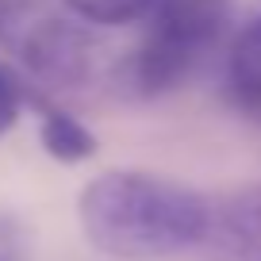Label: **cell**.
I'll use <instances>...</instances> for the list:
<instances>
[{
  "mask_svg": "<svg viewBox=\"0 0 261 261\" xmlns=\"http://www.w3.org/2000/svg\"><path fill=\"white\" fill-rule=\"evenodd\" d=\"M81 230L115 261H158L204 246L212 204L180 180L112 169L81 188Z\"/></svg>",
  "mask_w": 261,
  "mask_h": 261,
  "instance_id": "obj_1",
  "label": "cell"
},
{
  "mask_svg": "<svg viewBox=\"0 0 261 261\" xmlns=\"http://www.w3.org/2000/svg\"><path fill=\"white\" fill-rule=\"evenodd\" d=\"M234 0H154L146 31L119 65L123 92L154 100L185 85L227 39Z\"/></svg>",
  "mask_w": 261,
  "mask_h": 261,
  "instance_id": "obj_2",
  "label": "cell"
},
{
  "mask_svg": "<svg viewBox=\"0 0 261 261\" xmlns=\"http://www.w3.org/2000/svg\"><path fill=\"white\" fill-rule=\"evenodd\" d=\"M19 58L27 65V81L39 85L42 92L50 89H77L85 77L92 73V35L81 23L69 19H42V23L27 27L23 39L16 42Z\"/></svg>",
  "mask_w": 261,
  "mask_h": 261,
  "instance_id": "obj_3",
  "label": "cell"
},
{
  "mask_svg": "<svg viewBox=\"0 0 261 261\" xmlns=\"http://www.w3.org/2000/svg\"><path fill=\"white\" fill-rule=\"evenodd\" d=\"M204 250L215 261H253L261 257V185L242 188L223 204H212Z\"/></svg>",
  "mask_w": 261,
  "mask_h": 261,
  "instance_id": "obj_4",
  "label": "cell"
},
{
  "mask_svg": "<svg viewBox=\"0 0 261 261\" xmlns=\"http://www.w3.org/2000/svg\"><path fill=\"white\" fill-rule=\"evenodd\" d=\"M27 108L39 112V142L54 162L65 165H77V162H89L96 154V135L77 119L73 112H65L50 100V92H42L39 85L27 81Z\"/></svg>",
  "mask_w": 261,
  "mask_h": 261,
  "instance_id": "obj_5",
  "label": "cell"
},
{
  "mask_svg": "<svg viewBox=\"0 0 261 261\" xmlns=\"http://www.w3.org/2000/svg\"><path fill=\"white\" fill-rule=\"evenodd\" d=\"M227 92L242 112L261 115V16L250 19L227 50Z\"/></svg>",
  "mask_w": 261,
  "mask_h": 261,
  "instance_id": "obj_6",
  "label": "cell"
},
{
  "mask_svg": "<svg viewBox=\"0 0 261 261\" xmlns=\"http://www.w3.org/2000/svg\"><path fill=\"white\" fill-rule=\"evenodd\" d=\"M73 8L77 19L96 27H123L135 19H146V12L154 8V0H65Z\"/></svg>",
  "mask_w": 261,
  "mask_h": 261,
  "instance_id": "obj_7",
  "label": "cell"
},
{
  "mask_svg": "<svg viewBox=\"0 0 261 261\" xmlns=\"http://www.w3.org/2000/svg\"><path fill=\"white\" fill-rule=\"evenodd\" d=\"M23 104H27V77L12 73L8 65H0V135L12 130Z\"/></svg>",
  "mask_w": 261,
  "mask_h": 261,
  "instance_id": "obj_8",
  "label": "cell"
},
{
  "mask_svg": "<svg viewBox=\"0 0 261 261\" xmlns=\"http://www.w3.org/2000/svg\"><path fill=\"white\" fill-rule=\"evenodd\" d=\"M31 242L16 215H0V261H27Z\"/></svg>",
  "mask_w": 261,
  "mask_h": 261,
  "instance_id": "obj_9",
  "label": "cell"
},
{
  "mask_svg": "<svg viewBox=\"0 0 261 261\" xmlns=\"http://www.w3.org/2000/svg\"><path fill=\"white\" fill-rule=\"evenodd\" d=\"M35 4H39V0H0V42H4V46L16 42V31L23 27V16Z\"/></svg>",
  "mask_w": 261,
  "mask_h": 261,
  "instance_id": "obj_10",
  "label": "cell"
}]
</instances>
